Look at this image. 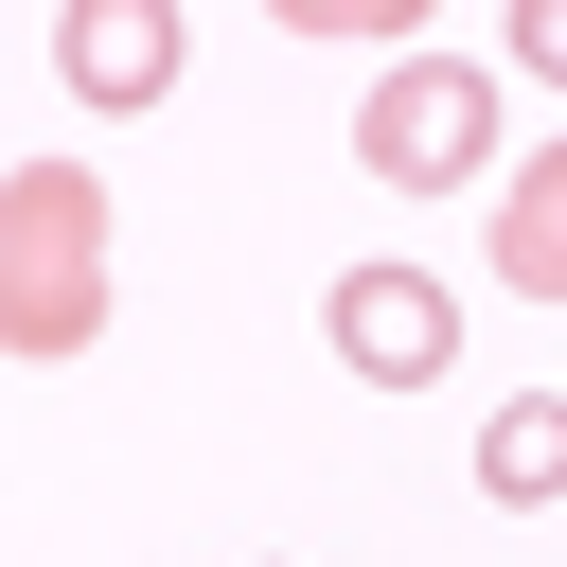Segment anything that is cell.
I'll use <instances>...</instances> for the list:
<instances>
[{"mask_svg": "<svg viewBox=\"0 0 567 567\" xmlns=\"http://www.w3.org/2000/svg\"><path fill=\"white\" fill-rule=\"evenodd\" d=\"M106 337V177L18 159L0 177V354H89Z\"/></svg>", "mask_w": 567, "mask_h": 567, "instance_id": "1", "label": "cell"}, {"mask_svg": "<svg viewBox=\"0 0 567 567\" xmlns=\"http://www.w3.org/2000/svg\"><path fill=\"white\" fill-rule=\"evenodd\" d=\"M354 159H372L390 195H461V177L496 159V71H478V53H390L372 106H354Z\"/></svg>", "mask_w": 567, "mask_h": 567, "instance_id": "2", "label": "cell"}, {"mask_svg": "<svg viewBox=\"0 0 567 567\" xmlns=\"http://www.w3.org/2000/svg\"><path fill=\"white\" fill-rule=\"evenodd\" d=\"M319 337H337V372H372V390H443V372H461V301H443L425 266H337V284H319Z\"/></svg>", "mask_w": 567, "mask_h": 567, "instance_id": "3", "label": "cell"}, {"mask_svg": "<svg viewBox=\"0 0 567 567\" xmlns=\"http://www.w3.org/2000/svg\"><path fill=\"white\" fill-rule=\"evenodd\" d=\"M53 71H71V106H159L177 89V0H71L53 18Z\"/></svg>", "mask_w": 567, "mask_h": 567, "instance_id": "4", "label": "cell"}, {"mask_svg": "<svg viewBox=\"0 0 567 567\" xmlns=\"http://www.w3.org/2000/svg\"><path fill=\"white\" fill-rule=\"evenodd\" d=\"M496 284L514 301H567V142H532L496 177Z\"/></svg>", "mask_w": 567, "mask_h": 567, "instance_id": "5", "label": "cell"}, {"mask_svg": "<svg viewBox=\"0 0 567 567\" xmlns=\"http://www.w3.org/2000/svg\"><path fill=\"white\" fill-rule=\"evenodd\" d=\"M478 496H496V514H549V496H567V390H496V425H478Z\"/></svg>", "mask_w": 567, "mask_h": 567, "instance_id": "6", "label": "cell"}, {"mask_svg": "<svg viewBox=\"0 0 567 567\" xmlns=\"http://www.w3.org/2000/svg\"><path fill=\"white\" fill-rule=\"evenodd\" d=\"M514 71H532V89H567V0H514Z\"/></svg>", "mask_w": 567, "mask_h": 567, "instance_id": "7", "label": "cell"}]
</instances>
